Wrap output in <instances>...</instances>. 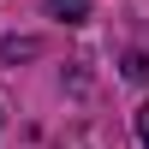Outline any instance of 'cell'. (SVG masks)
<instances>
[{"label":"cell","instance_id":"cell-2","mask_svg":"<svg viewBox=\"0 0 149 149\" xmlns=\"http://www.w3.org/2000/svg\"><path fill=\"white\" fill-rule=\"evenodd\" d=\"M125 78H149V60L143 54H125Z\"/></svg>","mask_w":149,"mask_h":149},{"label":"cell","instance_id":"cell-1","mask_svg":"<svg viewBox=\"0 0 149 149\" xmlns=\"http://www.w3.org/2000/svg\"><path fill=\"white\" fill-rule=\"evenodd\" d=\"M48 12L66 18V24H84V18H90V0H48Z\"/></svg>","mask_w":149,"mask_h":149},{"label":"cell","instance_id":"cell-3","mask_svg":"<svg viewBox=\"0 0 149 149\" xmlns=\"http://www.w3.org/2000/svg\"><path fill=\"white\" fill-rule=\"evenodd\" d=\"M137 143H143V149H149V102H143V107H137Z\"/></svg>","mask_w":149,"mask_h":149}]
</instances>
